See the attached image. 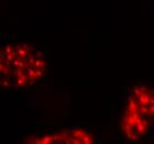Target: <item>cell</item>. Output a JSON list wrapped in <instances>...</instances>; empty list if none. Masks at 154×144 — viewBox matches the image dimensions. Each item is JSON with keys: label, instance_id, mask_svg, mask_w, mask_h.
<instances>
[{"label": "cell", "instance_id": "3957f363", "mask_svg": "<svg viewBox=\"0 0 154 144\" xmlns=\"http://www.w3.org/2000/svg\"><path fill=\"white\" fill-rule=\"evenodd\" d=\"M87 127H71L58 134L60 144H94V136Z\"/></svg>", "mask_w": 154, "mask_h": 144}, {"label": "cell", "instance_id": "7a4b0ae2", "mask_svg": "<svg viewBox=\"0 0 154 144\" xmlns=\"http://www.w3.org/2000/svg\"><path fill=\"white\" fill-rule=\"evenodd\" d=\"M154 122V89L144 84L130 90L121 119V129L129 140H139Z\"/></svg>", "mask_w": 154, "mask_h": 144}, {"label": "cell", "instance_id": "6da1fadb", "mask_svg": "<svg viewBox=\"0 0 154 144\" xmlns=\"http://www.w3.org/2000/svg\"><path fill=\"white\" fill-rule=\"evenodd\" d=\"M48 68L46 56L35 47L22 42L9 43L0 52V83L7 90L35 84Z\"/></svg>", "mask_w": 154, "mask_h": 144}]
</instances>
